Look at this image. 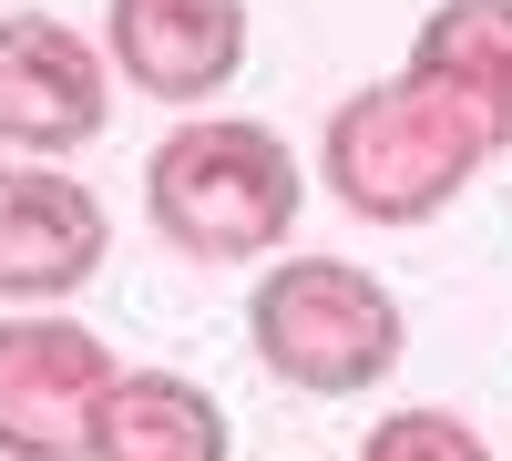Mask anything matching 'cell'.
Wrapping results in <instances>:
<instances>
[{
  "instance_id": "6da1fadb",
  "label": "cell",
  "mask_w": 512,
  "mask_h": 461,
  "mask_svg": "<svg viewBox=\"0 0 512 461\" xmlns=\"http://www.w3.org/2000/svg\"><path fill=\"white\" fill-rule=\"evenodd\" d=\"M297 205H308V175H297L287 134L256 113H185L144 164V216L195 267L277 257L297 236Z\"/></svg>"
},
{
  "instance_id": "7a4b0ae2",
  "label": "cell",
  "mask_w": 512,
  "mask_h": 461,
  "mask_svg": "<svg viewBox=\"0 0 512 461\" xmlns=\"http://www.w3.org/2000/svg\"><path fill=\"white\" fill-rule=\"evenodd\" d=\"M482 164H492V144L410 72L338 93V113L318 123V185L359 226H431Z\"/></svg>"
},
{
  "instance_id": "ba28073f",
  "label": "cell",
  "mask_w": 512,
  "mask_h": 461,
  "mask_svg": "<svg viewBox=\"0 0 512 461\" xmlns=\"http://www.w3.org/2000/svg\"><path fill=\"white\" fill-rule=\"evenodd\" d=\"M400 72L431 82L492 154H512V0H441V11H420Z\"/></svg>"
},
{
  "instance_id": "30bf717a",
  "label": "cell",
  "mask_w": 512,
  "mask_h": 461,
  "mask_svg": "<svg viewBox=\"0 0 512 461\" xmlns=\"http://www.w3.org/2000/svg\"><path fill=\"white\" fill-rule=\"evenodd\" d=\"M359 461H502L461 410H390L359 431Z\"/></svg>"
},
{
  "instance_id": "3957f363",
  "label": "cell",
  "mask_w": 512,
  "mask_h": 461,
  "mask_svg": "<svg viewBox=\"0 0 512 461\" xmlns=\"http://www.w3.org/2000/svg\"><path fill=\"white\" fill-rule=\"evenodd\" d=\"M246 339L308 400H359L400 369L410 318L390 298V277H369L359 257H277L246 298Z\"/></svg>"
},
{
  "instance_id": "52a82bcc",
  "label": "cell",
  "mask_w": 512,
  "mask_h": 461,
  "mask_svg": "<svg viewBox=\"0 0 512 461\" xmlns=\"http://www.w3.org/2000/svg\"><path fill=\"white\" fill-rule=\"evenodd\" d=\"M103 62H113V82L195 113L246 72V0H113Z\"/></svg>"
},
{
  "instance_id": "9c48e42d",
  "label": "cell",
  "mask_w": 512,
  "mask_h": 461,
  "mask_svg": "<svg viewBox=\"0 0 512 461\" xmlns=\"http://www.w3.org/2000/svg\"><path fill=\"white\" fill-rule=\"evenodd\" d=\"M226 451H236L226 400L185 369H113V390L93 400V441H82V461H226Z\"/></svg>"
},
{
  "instance_id": "277c9868",
  "label": "cell",
  "mask_w": 512,
  "mask_h": 461,
  "mask_svg": "<svg viewBox=\"0 0 512 461\" xmlns=\"http://www.w3.org/2000/svg\"><path fill=\"white\" fill-rule=\"evenodd\" d=\"M113 123V62L62 11H0V144L21 164L82 154Z\"/></svg>"
},
{
  "instance_id": "5b68a950",
  "label": "cell",
  "mask_w": 512,
  "mask_h": 461,
  "mask_svg": "<svg viewBox=\"0 0 512 461\" xmlns=\"http://www.w3.org/2000/svg\"><path fill=\"white\" fill-rule=\"evenodd\" d=\"M113 349L82 318H0V461H82Z\"/></svg>"
},
{
  "instance_id": "8992f818",
  "label": "cell",
  "mask_w": 512,
  "mask_h": 461,
  "mask_svg": "<svg viewBox=\"0 0 512 461\" xmlns=\"http://www.w3.org/2000/svg\"><path fill=\"white\" fill-rule=\"evenodd\" d=\"M113 257L103 195L62 175V164H0V298L11 308H62L72 287H93Z\"/></svg>"
}]
</instances>
